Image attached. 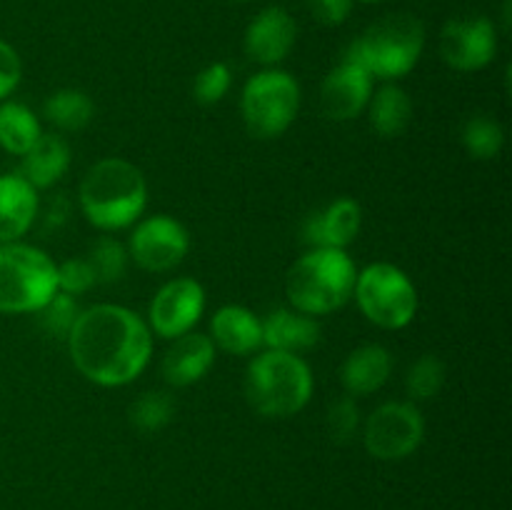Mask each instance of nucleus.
<instances>
[{
	"label": "nucleus",
	"instance_id": "nucleus-27",
	"mask_svg": "<svg viewBox=\"0 0 512 510\" xmlns=\"http://www.w3.org/2000/svg\"><path fill=\"white\" fill-rule=\"evenodd\" d=\"M85 260L93 268L95 283H118L125 275V270H128L130 255L120 240L105 235V238L95 240Z\"/></svg>",
	"mask_w": 512,
	"mask_h": 510
},
{
	"label": "nucleus",
	"instance_id": "nucleus-6",
	"mask_svg": "<svg viewBox=\"0 0 512 510\" xmlns=\"http://www.w3.org/2000/svg\"><path fill=\"white\" fill-rule=\"evenodd\" d=\"M58 293V265L20 240L0 245V313H38Z\"/></svg>",
	"mask_w": 512,
	"mask_h": 510
},
{
	"label": "nucleus",
	"instance_id": "nucleus-8",
	"mask_svg": "<svg viewBox=\"0 0 512 510\" xmlns=\"http://www.w3.org/2000/svg\"><path fill=\"white\" fill-rule=\"evenodd\" d=\"M353 298L365 318L383 330H400L418 313V290L413 280L393 263H373L355 278Z\"/></svg>",
	"mask_w": 512,
	"mask_h": 510
},
{
	"label": "nucleus",
	"instance_id": "nucleus-11",
	"mask_svg": "<svg viewBox=\"0 0 512 510\" xmlns=\"http://www.w3.org/2000/svg\"><path fill=\"white\" fill-rule=\"evenodd\" d=\"M498 53V30L485 15L448 20L440 30V58L460 73L488 68Z\"/></svg>",
	"mask_w": 512,
	"mask_h": 510
},
{
	"label": "nucleus",
	"instance_id": "nucleus-33",
	"mask_svg": "<svg viewBox=\"0 0 512 510\" xmlns=\"http://www.w3.org/2000/svg\"><path fill=\"white\" fill-rule=\"evenodd\" d=\"M23 78V63H20L18 50L0 38V103L13 95V90L20 85Z\"/></svg>",
	"mask_w": 512,
	"mask_h": 510
},
{
	"label": "nucleus",
	"instance_id": "nucleus-24",
	"mask_svg": "<svg viewBox=\"0 0 512 510\" xmlns=\"http://www.w3.org/2000/svg\"><path fill=\"white\" fill-rule=\"evenodd\" d=\"M43 115L50 125H55L63 133H78L88 128L95 115V105L83 90L63 88L55 90L43 103Z\"/></svg>",
	"mask_w": 512,
	"mask_h": 510
},
{
	"label": "nucleus",
	"instance_id": "nucleus-28",
	"mask_svg": "<svg viewBox=\"0 0 512 510\" xmlns=\"http://www.w3.org/2000/svg\"><path fill=\"white\" fill-rule=\"evenodd\" d=\"M445 385V363L438 355H420L408 370L405 388L413 400H430L443 390Z\"/></svg>",
	"mask_w": 512,
	"mask_h": 510
},
{
	"label": "nucleus",
	"instance_id": "nucleus-31",
	"mask_svg": "<svg viewBox=\"0 0 512 510\" xmlns=\"http://www.w3.org/2000/svg\"><path fill=\"white\" fill-rule=\"evenodd\" d=\"M233 85V73L225 63H210L195 75L193 95L200 105H215L228 95Z\"/></svg>",
	"mask_w": 512,
	"mask_h": 510
},
{
	"label": "nucleus",
	"instance_id": "nucleus-10",
	"mask_svg": "<svg viewBox=\"0 0 512 510\" xmlns=\"http://www.w3.org/2000/svg\"><path fill=\"white\" fill-rule=\"evenodd\" d=\"M190 250V233L170 215H150L138 220L128 238V255L148 273H170L185 260Z\"/></svg>",
	"mask_w": 512,
	"mask_h": 510
},
{
	"label": "nucleus",
	"instance_id": "nucleus-23",
	"mask_svg": "<svg viewBox=\"0 0 512 510\" xmlns=\"http://www.w3.org/2000/svg\"><path fill=\"white\" fill-rule=\"evenodd\" d=\"M40 135L43 130L28 105L13 100L0 103V148L10 155H25Z\"/></svg>",
	"mask_w": 512,
	"mask_h": 510
},
{
	"label": "nucleus",
	"instance_id": "nucleus-17",
	"mask_svg": "<svg viewBox=\"0 0 512 510\" xmlns=\"http://www.w3.org/2000/svg\"><path fill=\"white\" fill-rule=\"evenodd\" d=\"M38 218V190L20 173L0 175V245L15 243Z\"/></svg>",
	"mask_w": 512,
	"mask_h": 510
},
{
	"label": "nucleus",
	"instance_id": "nucleus-15",
	"mask_svg": "<svg viewBox=\"0 0 512 510\" xmlns=\"http://www.w3.org/2000/svg\"><path fill=\"white\" fill-rule=\"evenodd\" d=\"M360 225H363V210H360L358 200L338 198L325 208L313 210L305 218L300 235L310 248L345 250L358 238Z\"/></svg>",
	"mask_w": 512,
	"mask_h": 510
},
{
	"label": "nucleus",
	"instance_id": "nucleus-22",
	"mask_svg": "<svg viewBox=\"0 0 512 510\" xmlns=\"http://www.w3.org/2000/svg\"><path fill=\"white\" fill-rule=\"evenodd\" d=\"M368 115L370 128L380 138H400L413 120V100L400 85L388 83L378 93L370 95Z\"/></svg>",
	"mask_w": 512,
	"mask_h": 510
},
{
	"label": "nucleus",
	"instance_id": "nucleus-12",
	"mask_svg": "<svg viewBox=\"0 0 512 510\" xmlns=\"http://www.w3.org/2000/svg\"><path fill=\"white\" fill-rule=\"evenodd\" d=\"M205 310V290L193 278H173L153 295L148 308L150 333L175 340L190 333Z\"/></svg>",
	"mask_w": 512,
	"mask_h": 510
},
{
	"label": "nucleus",
	"instance_id": "nucleus-18",
	"mask_svg": "<svg viewBox=\"0 0 512 510\" xmlns=\"http://www.w3.org/2000/svg\"><path fill=\"white\" fill-rule=\"evenodd\" d=\"M210 340L230 355H250L263 348V323L243 305H223L210 320Z\"/></svg>",
	"mask_w": 512,
	"mask_h": 510
},
{
	"label": "nucleus",
	"instance_id": "nucleus-3",
	"mask_svg": "<svg viewBox=\"0 0 512 510\" xmlns=\"http://www.w3.org/2000/svg\"><path fill=\"white\" fill-rule=\"evenodd\" d=\"M355 278H358V268L345 250L310 248L288 270L285 295H288L290 308L318 318L350 303Z\"/></svg>",
	"mask_w": 512,
	"mask_h": 510
},
{
	"label": "nucleus",
	"instance_id": "nucleus-13",
	"mask_svg": "<svg viewBox=\"0 0 512 510\" xmlns=\"http://www.w3.org/2000/svg\"><path fill=\"white\" fill-rule=\"evenodd\" d=\"M295 38H298V23L293 15L280 5H268L245 28L243 48L253 63L275 68L288 58Z\"/></svg>",
	"mask_w": 512,
	"mask_h": 510
},
{
	"label": "nucleus",
	"instance_id": "nucleus-14",
	"mask_svg": "<svg viewBox=\"0 0 512 510\" xmlns=\"http://www.w3.org/2000/svg\"><path fill=\"white\" fill-rule=\"evenodd\" d=\"M373 78L353 60L343 58L320 85V110L328 120H355L370 103Z\"/></svg>",
	"mask_w": 512,
	"mask_h": 510
},
{
	"label": "nucleus",
	"instance_id": "nucleus-19",
	"mask_svg": "<svg viewBox=\"0 0 512 510\" xmlns=\"http://www.w3.org/2000/svg\"><path fill=\"white\" fill-rule=\"evenodd\" d=\"M393 373V358L388 348L378 343H368L355 348L340 365V383L345 393L353 398L373 395L375 390L383 388Z\"/></svg>",
	"mask_w": 512,
	"mask_h": 510
},
{
	"label": "nucleus",
	"instance_id": "nucleus-2",
	"mask_svg": "<svg viewBox=\"0 0 512 510\" xmlns=\"http://www.w3.org/2000/svg\"><path fill=\"white\" fill-rule=\"evenodd\" d=\"M85 220L98 230H123L140 220L148 205V183L138 165L123 158H103L85 173L78 190Z\"/></svg>",
	"mask_w": 512,
	"mask_h": 510
},
{
	"label": "nucleus",
	"instance_id": "nucleus-5",
	"mask_svg": "<svg viewBox=\"0 0 512 510\" xmlns=\"http://www.w3.org/2000/svg\"><path fill=\"white\" fill-rule=\"evenodd\" d=\"M425 48V25L410 13L385 15L350 43L343 58L358 63L370 78H405L418 65Z\"/></svg>",
	"mask_w": 512,
	"mask_h": 510
},
{
	"label": "nucleus",
	"instance_id": "nucleus-20",
	"mask_svg": "<svg viewBox=\"0 0 512 510\" xmlns=\"http://www.w3.org/2000/svg\"><path fill=\"white\" fill-rule=\"evenodd\" d=\"M263 345L283 353H305L320 343V323L313 315L298 313L295 308H275L265 315Z\"/></svg>",
	"mask_w": 512,
	"mask_h": 510
},
{
	"label": "nucleus",
	"instance_id": "nucleus-25",
	"mask_svg": "<svg viewBox=\"0 0 512 510\" xmlns=\"http://www.w3.org/2000/svg\"><path fill=\"white\" fill-rule=\"evenodd\" d=\"M463 138L465 150L473 155L475 160H493L498 158L500 150L505 145V130L490 115H473L468 123L463 125Z\"/></svg>",
	"mask_w": 512,
	"mask_h": 510
},
{
	"label": "nucleus",
	"instance_id": "nucleus-35",
	"mask_svg": "<svg viewBox=\"0 0 512 510\" xmlns=\"http://www.w3.org/2000/svg\"><path fill=\"white\" fill-rule=\"evenodd\" d=\"M358 3H368L370 5V3H383V0H358Z\"/></svg>",
	"mask_w": 512,
	"mask_h": 510
},
{
	"label": "nucleus",
	"instance_id": "nucleus-30",
	"mask_svg": "<svg viewBox=\"0 0 512 510\" xmlns=\"http://www.w3.org/2000/svg\"><path fill=\"white\" fill-rule=\"evenodd\" d=\"M325 425H328V435L335 443L345 445L358 435L360 425H363V418H360V408L353 400V395H340L335 403H330L328 418H325Z\"/></svg>",
	"mask_w": 512,
	"mask_h": 510
},
{
	"label": "nucleus",
	"instance_id": "nucleus-26",
	"mask_svg": "<svg viewBox=\"0 0 512 510\" xmlns=\"http://www.w3.org/2000/svg\"><path fill=\"white\" fill-rule=\"evenodd\" d=\"M128 415L130 425H135L140 433H158L173 420L175 400L165 390H148L133 400Z\"/></svg>",
	"mask_w": 512,
	"mask_h": 510
},
{
	"label": "nucleus",
	"instance_id": "nucleus-4",
	"mask_svg": "<svg viewBox=\"0 0 512 510\" xmlns=\"http://www.w3.org/2000/svg\"><path fill=\"white\" fill-rule=\"evenodd\" d=\"M245 400L263 418L298 415L313 395V373L300 355L263 350L245 370Z\"/></svg>",
	"mask_w": 512,
	"mask_h": 510
},
{
	"label": "nucleus",
	"instance_id": "nucleus-29",
	"mask_svg": "<svg viewBox=\"0 0 512 510\" xmlns=\"http://www.w3.org/2000/svg\"><path fill=\"white\" fill-rule=\"evenodd\" d=\"M80 310L83 308L78 305L75 295L60 293L58 290V293H55L53 298H50L48 303L38 310L40 325H43L45 333L53 335V338L68 340V333H70V328H73V323H75V318H78Z\"/></svg>",
	"mask_w": 512,
	"mask_h": 510
},
{
	"label": "nucleus",
	"instance_id": "nucleus-32",
	"mask_svg": "<svg viewBox=\"0 0 512 510\" xmlns=\"http://www.w3.org/2000/svg\"><path fill=\"white\" fill-rule=\"evenodd\" d=\"M95 283L93 268L88 265L85 258H73L65 260L58 265V290L68 295H83L88 293Z\"/></svg>",
	"mask_w": 512,
	"mask_h": 510
},
{
	"label": "nucleus",
	"instance_id": "nucleus-34",
	"mask_svg": "<svg viewBox=\"0 0 512 510\" xmlns=\"http://www.w3.org/2000/svg\"><path fill=\"white\" fill-rule=\"evenodd\" d=\"M353 3L355 0H310V13L318 23L335 28V25H343L348 20Z\"/></svg>",
	"mask_w": 512,
	"mask_h": 510
},
{
	"label": "nucleus",
	"instance_id": "nucleus-16",
	"mask_svg": "<svg viewBox=\"0 0 512 510\" xmlns=\"http://www.w3.org/2000/svg\"><path fill=\"white\" fill-rule=\"evenodd\" d=\"M215 363V345L210 335L203 333H185L173 340L168 353L163 355V378L168 385L175 388H188V385L198 383L200 378L208 375V370Z\"/></svg>",
	"mask_w": 512,
	"mask_h": 510
},
{
	"label": "nucleus",
	"instance_id": "nucleus-36",
	"mask_svg": "<svg viewBox=\"0 0 512 510\" xmlns=\"http://www.w3.org/2000/svg\"><path fill=\"white\" fill-rule=\"evenodd\" d=\"M240 3H250V0H240Z\"/></svg>",
	"mask_w": 512,
	"mask_h": 510
},
{
	"label": "nucleus",
	"instance_id": "nucleus-1",
	"mask_svg": "<svg viewBox=\"0 0 512 510\" xmlns=\"http://www.w3.org/2000/svg\"><path fill=\"white\" fill-rule=\"evenodd\" d=\"M65 343L78 373L100 388L133 383L153 355L150 325L135 310L113 303L80 310Z\"/></svg>",
	"mask_w": 512,
	"mask_h": 510
},
{
	"label": "nucleus",
	"instance_id": "nucleus-21",
	"mask_svg": "<svg viewBox=\"0 0 512 510\" xmlns=\"http://www.w3.org/2000/svg\"><path fill=\"white\" fill-rule=\"evenodd\" d=\"M20 175L33 185L35 190L50 188L58 183L70 168V148L60 135L43 133L33 143V148L25 155H20Z\"/></svg>",
	"mask_w": 512,
	"mask_h": 510
},
{
	"label": "nucleus",
	"instance_id": "nucleus-7",
	"mask_svg": "<svg viewBox=\"0 0 512 510\" xmlns=\"http://www.w3.org/2000/svg\"><path fill=\"white\" fill-rule=\"evenodd\" d=\"M300 108V85L290 73L265 68L248 78L240 95L245 130L258 140L280 138Z\"/></svg>",
	"mask_w": 512,
	"mask_h": 510
},
{
	"label": "nucleus",
	"instance_id": "nucleus-9",
	"mask_svg": "<svg viewBox=\"0 0 512 510\" xmlns=\"http://www.w3.org/2000/svg\"><path fill=\"white\" fill-rule=\"evenodd\" d=\"M425 435V420L413 403L378 405L363 423V443L373 458L403 460L420 448Z\"/></svg>",
	"mask_w": 512,
	"mask_h": 510
}]
</instances>
